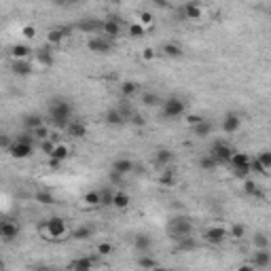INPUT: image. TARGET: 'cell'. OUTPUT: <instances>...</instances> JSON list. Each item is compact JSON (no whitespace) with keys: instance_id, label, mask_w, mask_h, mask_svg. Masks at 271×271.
Here are the masks:
<instances>
[{"instance_id":"cell-1","label":"cell","mask_w":271,"mask_h":271,"mask_svg":"<svg viewBox=\"0 0 271 271\" xmlns=\"http://www.w3.org/2000/svg\"><path fill=\"white\" fill-rule=\"evenodd\" d=\"M47 121L55 130H66L74 121V106L68 98H51L47 106Z\"/></svg>"},{"instance_id":"cell-2","label":"cell","mask_w":271,"mask_h":271,"mask_svg":"<svg viewBox=\"0 0 271 271\" xmlns=\"http://www.w3.org/2000/svg\"><path fill=\"white\" fill-rule=\"evenodd\" d=\"M166 231L169 235V239H182V237H189V235H193L195 231V225H193V220H191L187 214H178V216H172L168 220V225H166Z\"/></svg>"},{"instance_id":"cell-3","label":"cell","mask_w":271,"mask_h":271,"mask_svg":"<svg viewBox=\"0 0 271 271\" xmlns=\"http://www.w3.org/2000/svg\"><path fill=\"white\" fill-rule=\"evenodd\" d=\"M15 142H13V146L9 148V155L13 157V159H28L32 153H34V142H36V138L26 132V134H19L13 138Z\"/></svg>"},{"instance_id":"cell-4","label":"cell","mask_w":271,"mask_h":271,"mask_svg":"<svg viewBox=\"0 0 271 271\" xmlns=\"http://www.w3.org/2000/svg\"><path fill=\"white\" fill-rule=\"evenodd\" d=\"M40 233L47 239H62L68 233V225L62 216H49L45 218V223L40 225Z\"/></svg>"},{"instance_id":"cell-5","label":"cell","mask_w":271,"mask_h":271,"mask_svg":"<svg viewBox=\"0 0 271 271\" xmlns=\"http://www.w3.org/2000/svg\"><path fill=\"white\" fill-rule=\"evenodd\" d=\"M187 112V102L178 96H169L168 100H163L161 106V115L163 119H178Z\"/></svg>"},{"instance_id":"cell-6","label":"cell","mask_w":271,"mask_h":271,"mask_svg":"<svg viewBox=\"0 0 271 271\" xmlns=\"http://www.w3.org/2000/svg\"><path fill=\"white\" fill-rule=\"evenodd\" d=\"M208 155H212L214 159H216L218 166H225V163H231L235 151H233L229 144H227V142L216 140V142H214V144L210 146V153H208Z\"/></svg>"},{"instance_id":"cell-7","label":"cell","mask_w":271,"mask_h":271,"mask_svg":"<svg viewBox=\"0 0 271 271\" xmlns=\"http://www.w3.org/2000/svg\"><path fill=\"white\" fill-rule=\"evenodd\" d=\"M202 237H203L205 244L220 246L227 237H229V229H225V227H220V225H212V227H208V229H203Z\"/></svg>"},{"instance_id":"cell-8","label":"cell","mask_w":271,"mask_h":271,"mask_svg":"<svg viewBox=\"0 0 271 271\" xmlns=\"http://www.w3.org/2000/svg\"><path fill=\"white\" fill-rule=\"evenodd\" d=\"M74 28L78 32H83V34H94V36H98L100 32L104 30V19H98V17H83V19H78Z\"/></svg>"},{"instance_id":"cell-9","label":"cell","mask_w":271,"mask_h":271,"mask_svg":"<svg viewBox=\"0 0 271 271\" xmlns=\"http://www.w3.org/2000/svg\"><path fill=\"white\" fill-rule=\"evenodd\" d=\"M87 49L91 53H98V55H106L112 51V38L104 36V34H98V36H91L87 42Z\"/></svg>"},{"instance_id":"cell-10","label":"cell","mask_w":271,"mask_h":271,"mask_svg":"<svg viewBox=\"0 0 271 271\" xmlns=\"http://www.w3.org/2000/svg\"><path fill=\"white\" fill-rule=\"evenodd\" d=\"M70 34H72V26L53 28V30H49V34H47V42L51 47H58V45H62V42L70 36Z\"/></svg>"},{"instance_id":"cell-11","label":"cell","mask_w":271,"mask_h":271,"mask_svg":"<svg viewBox=\"0 0 271 271\" xmlns=\"http://www.w3.org/2000/svg\"><path fill=\"white\" fill-rule=\"evenodd\" d=\"M102 34L115 40L119 34H121V19H119L117 15H108V17L104 19V30H102Z\"/></svg>"},{"instance_id":"cell-12","label":"cell","mask_w":271,"mask_h":271,"mask_svg":"<svg viewBox=\"0 0 271 271\" xmlns=\"http://www.w3.org/2000/svg\"><path fill=\"white\" fill-rule=\"evenodd\" d=\"M220 127H223L225 134H237V130L241 127V119L237 112H227V115L223 117V123H220Z\"/></svg>"},{"instance_id":"cell-13","label":"cell","mask_w":271,"mask_h":271,"mask_svg":"<svg viewBox=\"0 0 271 271\" xmlns=\"http://www.w3.org/2000/svg\"><path fill=\"white\" fill-rule=\"evenodd\" d=\"M19 225L17 223H11V220H4L2 227H0V235H2V239L6 241V244H11V241H15L19 237Z\"/></svg>"},{"instance_id":"cell-14","label":"cell","mask_w":271,"mask_h":271,"mask_svg":"<svg viewBox=\"0 0 271 271\" xmlns=\"http://www.w3.org/2000/svg\"><path fill=\"white\" fill-rule=\"evenodd\" d=\"M134 250L136 252H140V254H148V250L153 248V237H148L146 233H138V235H134Z\"/></svg>"},{"instance_id":"cell-15","label":"cell","mask_w":271,"mask_h":271,"mask_svg":"<svg viewBox=\"0 0 271 271\" xmlns=\"http://www.w3.org/2000/svg\"><path fill=\"white\" fill-rule=\"evenodd\" d=\"M11 72L15 74V76H21V78H26V76H30L34 72V66L28 60H13L11 64Z\"/></svg>"},{"instance_id":"cell-16","label":"cell","mask_w":271,"mask_h":271,"mask_svg":"<svg viewBox=\"0 0 271 271\" xmlns=\"http://www.w3.org/2000/svg\"><path fill=\"white\" fill-rule=\"evenodd\" d=\"M174 159H176V155L169 151V148H157V151H155V163H157V166H161L163 169L172 168Z\"/></svg>"},{"instance_id":"cell-17","label":"cell","mask_w":271,"mask_h":271,"mask_svg":"<svg viewBox=\"0 0 271 271\" xmlns=\"http://www.w3.org/2000/svg\"><path fill=\"white\" fill-rule=\"evenodd\" d=\"M104 123L108 125V127H123L127 121L123 119V115L117 110V106H112V108H108L104 112Z\"/></svg>"},{"instance_id":"cell-18","label":"cell","mask_w":271,"mask_h":271,"mask_svg":"<svg viewBox=\"0 0 271 271\" xmlns=\"http://www.w3.org/2000/svg\"><path fill=\"white\" fill-rule=\"evenodd\" d=\"M250 263L256 269H267L271 265V250H269V248H267V250H254Z\"/></svg>"},{"instance_id":"cell-19","label":"cell","mask_w":271,"mask_h":271,"mask_svg":"<svg viewBox=\"0 0 271 271\" xmlns=\"http://www.w3.org/2000/svg\"><path fill=\"white\" fill-rule=\"evenodd\" d=\"M110 169H115V172L127 176V174L136 172V166H134L132 159H127V157H119V159L112 161V168H110Z\"/></svg>"},{"instance_id":"cell-20","label":"cell","mask_w":271,"mask_h":271,"mask_svg":"<svg viewBox=\"0 0 271 271\" xmlns=\"http://www.w3.org/2000/svg\"><path fill=\"white\" fill-rule=\"evenodd\" d=\"M94 265H96V261L91 256H78V259L70 263L68 269L70 271H94Z\"/></svg>"},{"instance_id":"cell-21","label":"cell","mask_w":271,"mask_h":271,"mask_svg":"<svg viewBox=\"0 0 271 271\" xmlns=\"http://www.w3.org/2000/svg\"><path fill=\"white\" fill-rule=\"evenodd\" d=\"M34 58H36V62L40 64V66H45V68H51L53 62H55L53 51H51L49 47H40V49H36V51H34Z\"/></svg>"},{"instance_id":"cell-22","label":"cell","mask_w":271,"mask_h":271,"mask_svg":"<svg viewBox=\"0 0 271 271\" xmlns=\"http://www.w3.org/2000/svg\"><path fill=\"white\" fill-rule=\"evenodd\" d=\"M176 244V250L178 252H195L197 248H199V241L193 237V235H189V237H182V239H178V241H174Z\"/></svg>"},{"instance_id":"cell-23","label":"cell","mask_w":271,"mask_h":271,"mask_svg":"<svg viewBox=\"0 0 271 271\" xmlns=\"http://www.w3.org/2000/svg\"><path fill=\"white\" fill-rule=\"evenodd\" d=\"M66 132H68V136H70V138H76V140H81V138H85V136H87V125H85L83 121L74 119L72 123H70V125L66 127Z\"/></svg>"},{"instance_id":"cell-24","label":"cell","mask_w":271,"mask_h":271,"mask_svg":"<svg viewBox=\"0 0 271 271\" xmlns=\"http://www.w3.org/2000/svg\"><path fill=\"white\" fill-rule=\"evenodd\" d=\"M180 15H182V19H199L203 15V9L197 2H189L180 9Z\"/></svg>"},{"instance_id":"cell-25","label":"cell","mask_w":271,"mask_h":271,"mask_svg":"<svg viewBox=\"0 0 271 271\" xmlns=\"http://www.w3.org/2000/svg\"><path fill=\"white\" fill-rule=\"evenodd\" d=\"M40 125H45V117L38 115V112H32V115H26V117H24L26 132H34V130H38Z\"/></svg>"},{"instance_id":"cell-26","label":"cell","mask_w":271,"mask_h":271,"mask_svg":"<svg viewBox=\"0 0 271 271\" xmlns=\"http://www.w3.org/2000/svg\"><path fill=\"white\" fill-rule=\"evenodd\" d=\"M159 187L163 189H169V187H174L176 184V169L172 168H166V169H161V174H159Z\"/></svg>"},{"instance_id":"cell-27","label":"cell","mask_w":271,"mask_h":271,"mask_svg":"<svg viewBox=\"0 0 271 271\" xmlns=\"http://www.w3.org/2000/svg\"><path fill=\"white\" fill-rule=\"evenodd\" d=\"M121 89V96H123V100H130V98H136V94L140 91V83L136 81H123L119 85Z\"/></svg>"},{"instance_id":"cell-28","label":"cell","mask_w":271,"mask_h":271,"mask_svg":"<svg viewBox=\"0 0 271 271\" xmlns=\"http://www.w3.org/2000/svg\"><path fill=\"white\" fill-rule=\"evenodd\" d=\"M161 51L166 58L169 60H178V58H182V47L178 45V42H163V47H161Z\"/></svg>"},{"instance_id":"cell-29","label":"cell","mask_w":271,"mask_h":271,"mask_svg":"<svg viewBox=\"0 0 271 271\" xmlns=\"http://www.w3.org/2000/svg\"><path fill=\"white\" fill-rule=\"evenodd\" d=\"M244 193L248 195V197H252V199H263V189H261V184H256L254 180H244Z\"/></svg>"},{"instance_id":"cell-30","label":"cell","mask_w":271,"mask_h":271,"mask_svg":"<svg viewBox=\"0 0 271 271\" xmlns=\"http://www.w3.org/2000/svg\"><path fill=\"white\" fill-rule=\"evenodd\" d=\"M140 102L146 106V108H157V106H163V100L153 94V91H144V94L140 96Z\"/></svg>"},{"instance_id":"cell-31","label":"cell","mask_w":271,"mask_h":271,"mask_svg":"<svg viewBox=\"0 0 271 271\" xmlns=\"http://www.w3.org/2000/svg\"><path fill=\"white\" fill-rule=\"evenodd\" d=\"M34 202L40 205H51V203H55V195L47 189H38L36 193H34Z\"/></svg>"},{"instance_id":"cell-32","label":"cell","mask_w":271,"mask_h":271,"mask_svg":"<svg viewBox=\"0 0 271 271\" xmlns=\"http://www.w3.org/2000/svg\"><path fill=\"white\" fill-rule=\"evenodd\" d=\"M91 235H94V229H91L89 225H81V227H76V229L70 233V237H72L74 241H85V239H89Z\"/></svg>"},{"instance_id":"cell-33","label":"cell","mask_w":271,"mask_h":271,"mask_svg":"<svg viewBox=\"0 0 271 271\" xmlns=\"http://www.w3.org/2000/svg\"><path fill=\"white\" fill-rule=\"evenodd\" d=\"M212 132H214V123L210 119H205L203 123L193 127V136H197V138H208V136H212Z\"/></svg>"},{"instance_id":"cell-34","label":"cell","mask_w":271,"mask_h":271,"mask_svg":"<svg viewBox=\"0 0 271 271\" xmlns=\"http://www.w3.org/2000/svg\"><path fill=\"white\" fill-rule=\"evenodd\" d=\"M30 53H32V49L28 45H24V42H17V45L11 47V58L13 60H26Z\"/></svg>"},{"instance_id":"cell-35","label":"cell","mask_w":271,"mask_h":271,"mask_svg":"<svg viewBox=\"0 0 271 271\" xmlns=\"http://www.w3.org/2000/svg\"><path fill=\"white\" fill-rule=\"evenodd\" d=\"M100 202H102V208H112V202H115V189L112 187L100 189Z\"/></svg>"},{"instance_id":"cell-36","label":"cell","mask_w":271,"mask_h":271,"mask_svg":"<svg viewBox=\"0 0 271 271\" xmlns=\"http://www.w3.org/2000/svg\"><path fill=\"white\" fill-rule=\"evenodd\" d=\"M130 203H132V197L127 195L125 191H115V202H112V208H117V210H125Z\"/></svg>"},{"instance_id":"cell-37","label":"cell","mask_w":271,"mask_h":271,"mask_svg":"<svg viewBox=\"0 0 271 271\" xmlns=\"http://www.w3.org/2000/svg\"><path fill=\"white\" fill-rule=\"evenodd\" d=\"M136 263H138V267H140V269H144V271H153L157 265H159V263L155 261V256H153V254H140Z\"/></svg>"},{"instance_id":"cell-38","label":"cell","mask_w":271,"mask_h":271,"mask_svg":"<svg viewBox=\"0 0 271 271\" xmlns=\"http://www.w3.org/2000/svg\"><path fill=\"white\" fill-rule=\"evenodd\" d=\"M68 157H70V148L66 144H58V146H55V151H53V155L49 157V159H55V161L64 163V161H68Z\"/></svg>"},{"instance_id":"cell-39","label":"cell","mask_w":271,"mask_h":271,"mask_svg":"<svg viewBox=\"0 0 271 271\" xmlns=\"http://www.w3.org/2000/svg\"><path fill=\"white\" fill-rule=\"evenodd\" d=\"M250 155H246V153H237L235 151V155H233V159H231V163L229 166L231 168H241V166H250Z\"/></svg>"},{"instance_id":"cell-40","label":"cell","mask_w":271,"mask_h":271,"mask_svg":"<svg viewBox=\"0 0 271 271\" xmlns=\"http://www.w3.org/2000/svg\"><path fill=\"white\" fill-rule=\"evenodd\" d=\"M199 168H202L203 172H214V169L218 168V163H216V159H214L212 155H203L202 159H199Z\"/></svg>"},{"instance_id":"cell-41","label":"cell","mask_w":271,"mask_h":271,"mask_svg":"<svg viewBox=\"0 0 271 271\" xmlns=\"http://www.w3.org/2000/svg\"><path fill=\"white\" fill-rule=\"evenodd\" d=\"M117 110L121 112V115H123V119L127 121V123H130L132 117L136 115V110L130 106V102H127V100H123V102H119V104H117Z\"/></svg>"},{"instance_id":"cell-42","label":"cell","mask_w":271,"mask_h":271,"mask_svg":"<svg viewBox=\"0 0 271 271\" xmlns=\"http://www.w3.org/2000/svg\"><path fill=\"white\" fill-rule=\"evenodd\" d=\"M252 246H254V250H267V248H269V239H267V235H265V233H254V237H252Z\"/></svg>"},{"instance_id":"cell-43","label":"cell","mask_w":271,"mask_h":271,"mask_svg":"<svg viewBox=\"0 0 271 271\" xmlns=\"http://www.w3.org/2000/svg\"><path fill=\"white\" fill-rule=\"evenodd\" d=\"M83 203L85 205H91V208L102 205V202H100V191H87V193L83 195Z\"/></svg>"},{"instance_id":"cell-44","label":"cell","mask_w":271,"mask_h":271,"mask_svg":"<svg viewBox=\"0 0 271 271\" xmlns=\"http://www.w3.org/2000/svg\"><path fill=\"white\" fill-rule=\"evenodd\" d=\"M34 138H36V142H45V140H49V138H53L51 136V130H49V125L45 123V125H40L38 130H34V132H30Z\"/></svg>"},{"instance_id":"cell-45","label":"cell","mask_w":271,"mask_h":271,"mask_svg":"<svg viewBox=\"0 0 271 271\" xmlns=\"http://www.w3.org/2000/svg\"><path fill=\"white\" fill-rule=\"evenodd\" d=\"M229 237L233 239H241V237H246V227L244 225H239V223H235L229 227Z\"/></svg>"},{"instance_id":"cell-46","label":"cell","mask_w":271,"mask_h":271,"mask_svg":"<svg viewBox=\"0 0 271 271\" xmlns=\"http://www.w3.org/2000/svg\"><path fill=\"white\" fill-rule=\"evenodd\" d=\"M55 146H58V142H53L51 138H49V140H45V142H38V148H40V151L45 153L47 157H51V155H53Z\"/></svg>"},{"instance_id":"cell-47","label":"cell","mask_w":271,"mask_h":271,"mask_svg":"<svg viewBox=\"0 0 271 271\" xmlns=\"http://www.w3.org/2000/svg\"><path fill=\"white\" fill-rule=\"evenodd\" d=\"M144 34H146V28L142 26L140 21H138V24H132V26H130V36H132V38H142Z\"/></svg>"},{"instance_id":"cell-48","label":"cell","mask_w":271,"mask_h":271,"mask_svg":"<svg viewBox=\"0 0 271 271\" xmlns=\"http://www.w3.org/2000/svg\"><path fill=\"white\" fill-rule=\"evenodd\" d=\"M231 174L235 178H244V180H248V176L252 174V169L250 166H241V168H231Z\"/></svg>"},{"instance_id":"cell-49","label":"cell","mask_w":271,"mask_h":271,"mask_svg":"<svg viewBox=\"0 0 271 271\" xmlns=\"http://www.w3.org/2000/svg\"><path fill=\"white\" fill-rule=\"evenodd\" d=\"M205 117L203 115H197V112H191V115H187V125H191V130L193 127H197L199 123H203Z\"/></svg>"},{"instance_id":"cell-50","label":"cell","mask_w":271,"mask_h":271,"mask_svg":"<svg viewBox=\"0 0 271 271\" xmlns=\"http://www.w3.org/2000/svg\"><path fill=\"white\" fill-rule=\"evenodd\" d=\"M256 159H259L261 163H263V168L267 169H271V151H263V153H259V157H256Z\"/></svg>"},{"instance_id":"cell-51","label":"cell","mask_w":271,"mask_h":271,"mask_svg":"<svg viewBox=\"0 0 271 271\" xmlns=\"http://www.w3.org/2000/svg\"><path fill=\"white\" fill-rule=\"evenodd\" d=\"M112 250H115V246L108 244V241H102V244H98V254H100V256H108V254H112Z\"/></svg>"},{"instance_id":"cell-52","label":"cell","mask_w":271,"mask_h":271,"mask_svg":"<svg viewBox=\"0 0 271 271\" xmlns=\"http://www.w3.org/2000/svg\"><path fill=\"white\" fill-rule=\"evenodd\" d=\"M153 19H155V17H153L151 11H142V13H140V24L144 26V28H151V26H153Z\"/></svg>"},{"instance_id":"cell-53","label":"cell","mask_w":271,"mask_h":271,"mask_svg":"<svg viewBox=\"0 0 271 271\" xmlns=\"http://www.w3.org/2000/svg\"><path fill=\"white\" fill-rule=\"evenodd\" d=\"M123 174H119V172H115V169H110L108 172V180H110V184H115V187H119V184H123Z\"/></svg>"},{"instance_id":"cell-54","label":"cell","mask_w":271,"mask_h":271,"mask_svg":"<svg viewBox=\"0 0 271 271\" xmlns=\"http://www.w3.org/2000/svg\"><path fill=\"white\" fill-rule=\"evenodd\" d=\"M250 169H252V174H267V169L263 168V163L259 159H252L250 161Z\"/></svg>"},{"instance_id":"cell-55","label":"cell","mask_w":271,"mask_h":271,"mask_svg":"<svg viewBox=\"0 0 271 271\" xmlns=\"http://www.w3.org/2000/svg\"><path fill=\"white\" fill-rule=\"evenodd\" d=\"M130 123H132L134 127H144V125H146V119L142 117L140 112H136V115L132 117V121H130Z\"/></svg>"},{"instance_id":"cell-56","label":"cell","mask_w":271,"mask_h":271,"mask_svg":"<svg viewBox=\"0 0 271 271\" xmlns=\"http://www.w3.org/2000/svg\"><path fill=\"white\" fill-rule=\"evenodd\" d=\"M155 49L153 47H146V49H142V60H144V62H153L155 60Z\"/></svg>"},{"instance_id":"cell-57","label":"cell","mask_w":271,"mask_h":271,"mask_svg":"<svg viewBox=\"0 0 271 271\" xmlns=\"http://www.w3.org/2000/svg\"><path fill=\"white\" fill-rule=\"evenodd\" d=\"M21 34H24V38H34V36H36V28H34V26H24V28H21Z\"/></svg>"},{"instance_id":"cell-58","label":"cell","mask_w":271,"mask_h":271,"mask_svg":"<svg viewBox=\"0 0 271 271\" xmlns=\"http://www.w3.org/2000/svg\"><path fill=\"white\" fill-rule=\"evenodd\" d=\"M235 271H256V267L252 265V263H244V265H239Z\"/></svg>"},{"instance_id":"cell-59","label":"cell","mask_w":271,"mask_h":271,"mask_svg":"<svg viewBox=\"0 0 271 271\" xmlns=\"http://www.w3.org/2000/svg\"><path fill=\"white\" fill-rule=\"evenodd\" d=\"M47 166L51 168V169H60V168H62V163H60V161H55V159H49V161H47Z\"/></svg>"},{"instance_id":"cell-60","label":"cell","mask_w":271,"mask_h":271,"mask_svg":"<svg viewBox=\"0 0 271 271\" xmlns=\"http://www.w3.org/2000/svg\"><path fill=\"white\" fill-rule=\"evenodd\" d=\"M157 6H159V9H172V6H169L168 2H161V0H157V2H155Z\"/></svg>"},{"instance_id":"cell-61","label":"cell","mask_w":271,"mask_h":271,"mask_svg":"<svg viewBox=\"0 0 271 271\" xmlns=\"http://www.w3.org/2000/svg\"><path fill=\"white\" fill-rule=\"evenodd\" d=\"M153 271H174V269H169V267H161V265H157Z\"/></svg>"},{"instance_id":"cell-62","label":"cell","mask_w":271,"mask_h":271,"mask_svg":"<svg viewBox=\"0 0 271 271\" xmlns=\"http://www.w3.org/2000/svg\"><path fill=\"white\" fill-rule=\"evenodd\" d=\"M36 271H53V269H49V267H36Z\"/></svg>"}]
</instances>
